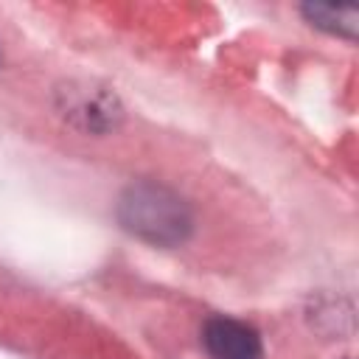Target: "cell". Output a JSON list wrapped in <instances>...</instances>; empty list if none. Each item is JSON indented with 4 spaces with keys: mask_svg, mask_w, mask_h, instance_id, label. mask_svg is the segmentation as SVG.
Listing matches in <instances>:
<instances>
[{
    "mask_svg": "<svg viewBox=\"0 0 359 359\" xmlns=\"http://www.w3.org/2000/svg\"><path fill=\"white\" fill-rule=\"evenodd\" d=\"M115 213L123 230L154 247H180L194 230L191 205L160 182H132L121 194Z\"/></svg>",
    "mask_w": 359,
    "mask_h": 359,
    "instance_id": "cell-1",
    "label": "cell"
},
{
    "mask_svg": "<svg viewBox=\"0 0 359 359\" xmlns=\"http://www.w3.org/2000/svg\"><path fill=\"white\" fill-rule=\"evenodd\" d=\"M56 109L67 123L87 135H109L123 121V107L118 95L98 84L70 81L56 90Z\"/></svg>",
    "mask_w": 359,
    "mask_h": 359,
    "instance_id": "cell-2",
    "label": "cell"
},
{
    "mask_svg": "<svg viewBox=\"0 0 359 359\" xmlns=\"http://www.w3.org/2000/svg\"><path fill=\"white\" fill-rule=\"evenodd\" d=\"M202 342L213 359H261V337L252 325L233 317H210L202 331Z\"/></svg>",
    "mask_w": 359,
    "mask_h": 359,
    "instance_id": "cell-3",
    "label": "cell"
},
{
    "mask_svg": "<svg viewBox=\"0 0 359 359\" xmlns=\"http://www.w3.org/2000/svg\"><path fill=\"white\" fill-rule=\"evenodd\" d=\"M300 11L320 31H328V34L345 36V39H353L356 36V28H359L356 8H337V6H325V3H309Z\"/></svg>",
    "mask_w": 359,
    "mask_h": 359,
    "instance_id": "cell-4",
    "label": "cell"
},
{
    "mask_svg": "<svg viewBox=\"0 0 359 359\" xmlns=\"http://www.w3.org/2000/svg\"><path fill=\"white\" fill-rule=\"evenodd\" d=\"M345 359H351V356H345Z\"/></svg>",
    "mask_w": 359,
    "mask_h": 359,
    "instance_id": "cell-5",
    "label": "cell"
}]
</instances>
